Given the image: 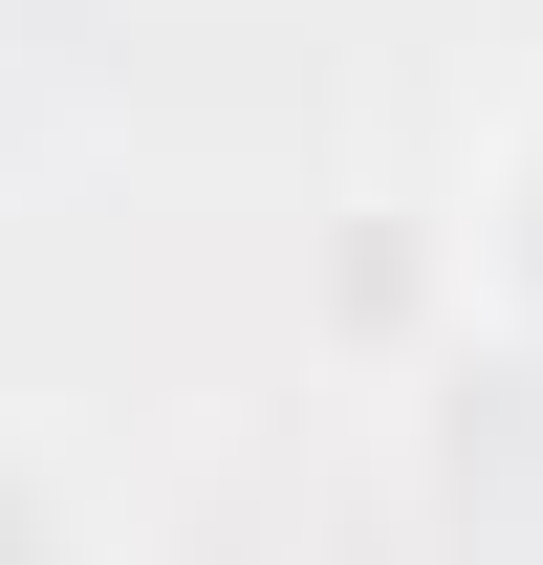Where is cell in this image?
I'll return each mask as SVG.
<instances>
[{
    "mask_svg": "<svg viewBox=\"0 0 543 565\" xmlns=\"http://www.w3.org/2000/svg\"><path fill=\"white\" fill-rule=\"evenodd\" d=\"M478 262H500V305H522V327H543V131L500 152V217H478Z\"/></svg>",
    "mask_w": 543,
    "mask_h": 565,
    "instance_id": "1",
    "label": "cell"
},
{
    "mask_svg": "<svg viewBox=\"0 0 543 565\" xmlns=\"http://www.w3.org/2000/svg\"><path fill=\"white\" fill-rule=\"evenodd\" d=\"M0 544H44V479H0Z\"/></svg>",
    "mask_w": 543,
    "mask_h": 565,
    "instance_id": "2",
    "label": "cell"
}]
</instances>
